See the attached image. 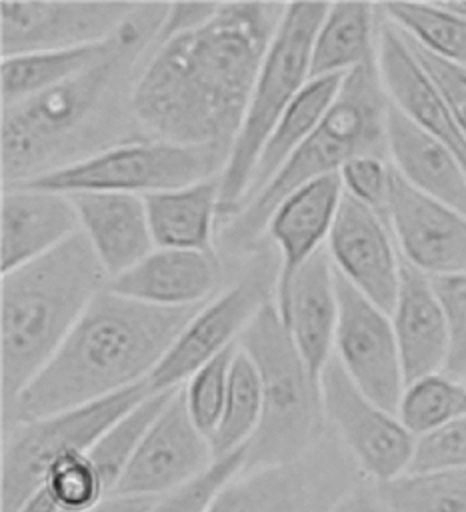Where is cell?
I'll use <instances>...</instances> for the list:
<instances>
[{"label": "cell", "instance_id": "cell-7", "mask_svg": "<svg viewBox=\"0 0 466 512\" xmlns=\"http://www.w3.org/2000/svg\"><path fill=\"white\" fill-rule=\"evenodd\" d=\"M328 6L324 2L286 4L220 174V224L242 206L266 138L290 102L310 82L312 46Z\"/></svg>", "mask_w": 466, "mask_h": 512}, {"label": "cell", "instance_id": "cell-17", "mask_svg": "<svg viewBox=\"0 0 466 512\" xmlns=\"http://www.w3.org/2000/svg\"><path fill=\"white\" fill-rule=\"evenodd\" d=\"M334 270L384 312H392L402 256L388 220L366 204L344 194L328 242Z\"/></svg>", "mask_w": 466, "mask_h": 512}, {"label": "cell", "instance_id": "cell-5", "mask_svg": "<svg viewBox=\"0 0 466 512\" xmlns=\"http://www.w3.org/2000/svg\"><path fill=\"white\" fill-rule=\"evenodd\" d=\"M390 98L382 84L376 54L344 76L340 92L322 122L272 182L218 226L216 250L230 264H238L262 246L264 230L274 208L310 180L338 174L358 156L388 158L386 122Z\"/></svg>", "mask_w": 466, "mask_h": 512}, {"label": "cell", "instance_id": "cell-41", "mask_svg": "<svg viewBox=\"0 0 466 512\" xmlns=\"http://www.w3.org/2000/svg\"><path fill=\"white\" fill-rule=\"evenodd\" d=\"M404 38L408 40L414 56L418 58V62L422 64L426 74L432 78V82L442 92L458 128L462 130V134L466 138V68L454 66L450 62L430 54L428 50L414 44L408 36H404Z\"/></svg>", "mask_w": 466, "mask_h": 512}, {"label": "cell", "instance_id": "cell-8", "mask_svg": "<svg viewBox=\"0 0 466 512\" xmlns=\"http://www.w3.org/2000/svg\"><path fill=\"white\" fill-rule=\"evenodd\" d=\"M146 382L70 410L2 428L0 512H16L68 452H88L100 436L146 396Z\"/></svg>", "mask_w": 466, "mask_h": 512}, {"label": "cell", "instance_id": "cell-6", "mask_svg": "<svg viewBox=\"0 0 466 512\" xmlns=\"http://www.w3.org/2000/svg\"><path fill=\"white\" fill-rule=\"evenodd\" d=\"M238 346L254 362L262 384V418L246 444L242 472L302 458L328 434L322 390L274 302L262 306Z\"/></svg>", "mask_w": 466, "mask_h": 512}, {"label": "cell", "instance_id": "cell-16", "mask_svg": "<svg viewBox=\"0 0 466 512\" xmlns=\"http://www.w3.org/2000/svg\"><path fill=\"white\" fill-rule=\"evenodd\" d=\"M386 220L400 256L426 276L466 272V214L416 190L394 168Z\"/></svg>", "mask_w": 466, "mask_h": 512}, {"label": "cell", "instance_id": "cell-40", "mask_svg": "<svg viewBox=\"0 0 466 512\" xmlns=\"http://www.w3.org/2000/svg\"><path fill=\"white\" fill-rule=\"evenodd\" d=\"M344 194L366 204L386 218L392 164L382 156H358L340 168Z\"/></svg>", "mask_w": 466, "mask_h": 512}, {"label": "cell", "instance_id": "cell-25", "mask_svg": "<svg viewBox=\"0 0 466 512\" xmlns=\"http://www.w3.org/2000/svg\"><path fill=\"white\" fill-rule=\"evenodd\" d=\"M392 168L416 190L466 214V170L442 142L402 114L392 102L386 122Z\"/></svg>", "mask_w": 466, "mask_h": 512}, {"label": "cell", "instance_id": "cell-9", "mask_svg": "<svg viewBox=\"0 0 466 512\" xmlns=\"http://www.w3.org/2000/svg\"><path fill=\"white\" fill-rule=\"evenodd\" d=\"M278 270V252L268 242H262L260 248L234 264L230 282L200 306L148 376L150 392L156 394L184 386L198 368L238 344L242 332L262 306L274 302Z\"/></svg>", "mask_w": 466, "mask_h": 512}, {"label": "cell", "instance_id": "cell-14", "mask_svg": "<svg viewBox=\"0 0 466 512\" xmlns=\"http://www.w3.org/2000/svg\"><path fill=\"white\" fill-rule=\"evenodd\" d=\"M336 292L334 356L370 400L396 414L406 380L390 314L360 294L338 272Z\"/></svg>", "mask_w": 466, "mask_h": 512}, {"label": "cell", "instance_id": "cell-19", "mask_svg": "<svg viewBox=\"0 0 466 512\" xmlns=\"http://www.w3.org/2000/svg\"><path fill=\"white\" fill-rule=\"evenodd\" d=\"M376 62L390 102L416 126L442 142L466 170V138L458 128L448 102L414 56L404 34L378 6Z\"/></svg>", "mask_w": 466, "mask_h": 512}, {"label": "cell", "instance_id": "cell-43", "mask_svg": "<svg viewBox=\"0 0 466 512\" xmlns=\"http://www.w3.org/2000/svg\"><path fill=\"white\" fill-rule=\"evenodd\" d=\"M330 512H392L374 492L372 482L362 480L352 490H348Z\"/></svg>", "mask_w": 466, "mask_h": 512}, {"label": "cell", "instance_id": "cell-34", "mask_svg": "<svg viewBox=\"0 0 466 512\" xmlns=\"http://www.w3.org/2000/svg\"><path fill=\"white\" fill-rule=\"evenodd\" d=\"M36 492L54 512H90L112 496L88 452L60 456Z\"/></svg>", "mask_w": 466, "mask_h": 512}, {"label": "cell", "instance_id": "cell-37", "mask_svg": "<svg viewBox=\"0 0 466 512\" xmlns=\"http://www.w3.org/2000/svg\"><path fill=\"white\" fill-rule=\"evenodd\" d=\"M432 288L444 312L448 332V356L444 370L456 380L466 378V272L434 276Z\"/></svg>", "mask_w": 466, "mask_h": 512}, {"label": "cell", "instance_id": "cell-21", "mask_svg": "<svg viewBox=\"0 0 466 512\" xmlns=\"http://www.w3.org/2000/svg\"><path fill=\"white\" fill-rule=\"evenodd\" d=\"M80 232L78 212L68 194L2 186L0 270L12 272L64 244Z\"/></svg>", "mask_w": 466, "mask_h": 512}, {"label": "cell", "instance_id": "cell-28", "mask_svg": "<svg viewBox=\"0 0 466 512\" xmlns=\"http://www.w3.org/2000/svg\"><path fill=\"white\" fill-rule=\"evenodd\" d=\"M378 6L366 2H336L316 32L310 78L346 76L376 54Z\"/></svg>", "mask_w": 466, "mask_h": 512}, {"label": "cell", "instance_id": "cell-33", "mask_svg": "<svg viewBox=\"0 0 466 512\" xmlns=\"http://www.w3.org/2000/svg\"><path fill=\"white\" fill-rule=\"evenodd\" d=\"M466 414V386L446 372L420 376L404 386L396 416L414 436L428 434Z\"/></svg>", "mask_w": 466, "mask_h": 512}, {"label": "cell", "instance_id": "cell-3", "mask_svg": "<svg viewBox=\"0 0 466 512\" xmlns=\"http://www.w3.org/2000/svg\"><path fill=\"white\" fill-rule=\"evenodd\" d=\"M198 310L152 306L106 286L52 360L2 414V428L146 382Z\"/></svg>", "mask_w": 466, "mask_h": 512}, {"label": "cell", "instance_id": "cell-35", "mask_svg": "<svg viewBox=\"0 0 466 512\" xmlns=\"http://www.w3.org/2000/svg\"><path fill=\"white\" fill-rule=\"evenodd\" d=\"M176 390V388H174ZM174 390H164L146 396L140 404H136L130 412H126L120 420H116L100 440L88 450L92 462L100 470L110 494L124 474L134 450L138 448L142 436L160 414L164 404L170 400Z\"/></svg>", "mask_w": 466, "mask_h": 512}, {"label": "cell", "instance_id": "cell-24", "mask_svg": "<svg viewBox=\"0 0 466 512\" xmlns=\"http://www.w3.org/2000/svg\"><path fill=\"white\" fill-rule=\"evenodd\" d=\"M406 384L442 372L448 356V332L430 276L402 258L400 286L390 312Z\"/></svg>", "mask_w": 466, "mask_h": 512}, {"label": "cell", "instance_id": "cell-36", "mask_svg": "<svg viewBox=\"0 0 466 512\" xmlns=\"http://www.w3.org/2000/svg\"><path fill=\"white\" fill-rule=\"evenodd\" d=\"M236 350L238 344L226 348L216 358L198 368L182 386L190 418L194 420L198 430L204 436H208V440L220 422V414L228 392L230 366Z\"/></svg>", "mask_w": 466, "mask_h": 512}, {"label": "cell", "instance_id": "cell-2", "mask_svg": "<svg viewBox=\"0 0 466 512\" xmlns=\"http://www.w3.org/2000/svg\"><path fill=\"white\" fill-rule=\"evenodd\" d=\"M166 12L162 2L136 4L94 64L42 94L2 106V186L148 138L136 122L132 94Z\"/></svg>", "mask_w": 466, "mask_h": 512}, {"label": "cell", "instance_id": "cell-15", "mask_svg": "<svg viewBox=\"0 0 466 512\" xmlns=\"http://www.w3.org/2000/svg\"><path fill=\"white\" fill-rule=\"evenodd\" d=\"M138 2H2L0 54L66 50L110 38Z\"/></svg>", "mask_w": 466, "mask_h": 512}, {"label": "cell", "instance_id": "cell-31", "mask_svg": "<svg viewBox=\"0 0 466 512\" xmlns=\"http://www.w3.org/2000/svg\"><path fill=\"white\" fill-rule=\"evenodd\" d=\"M262 418V384L250 356L238 346L232 366L228 392L220 422L210 436L214 458H222L244 448L256 434Z\"/></svg>", "mask_w": 466, "mask_h": 512}, {"label": "cell", "instance_id": "cell-11", "mask_svg": "<svg viewBox=\"0 0 466 512\" xmlns=\"http://www.w3.org/2000/svg\"><path fill=\"white\" fill-rule=\"evenodd\" d=\"M366 480L330 432L298 460L240 472L226 482L204 512H330Z\"/></svg>", "mask_w": 466, "mask_h": 512}, {"label": "cell", "instance_id": "cell-30", "mask_svg": "<svg viewBox=\"0 0 466 512\" xmlns=\"http://www.w3.org/2000/svg\"><path fill=\"white\" fill-rule=\"evenodd\" d=\"M378 6L414 44L454 66L466 68V18L450 10L446 2H390Z\"/></svg>", "mask_w": 466, "mask_h": 512}, {"label": "cell", "instance_id": "cell-38", "mask_svg": "<svg viewBox=\"0 0 466 512\" xmlns=\"http://www.w3.org/2000/svg\"><path fill=\"white\" fill-rule=\"evenodd\" d=\"M466 468V414L414 440L406 472H442Z\"/></svg>", "mask_w": 466, "mask_h": 512}, {"label": "cell", "instance_id": "cell-42", "mask_svg": "<svg viewBox=\"0 0 466 512\" xmlns=\"http://www.w3.org/2000/svg\"><path fill=\"white\" fill-rule=\"evenodd\" d=\"M220 2H204V4H168L166 18L160 26V32L156 36V42L174 38L178 34L190 32L206 24L218 10Z\"/></svg>", "mask_w": 466, "mask_h": 512}, {"label": "cell", "instance_id": "cell-23", "mask_svg": "<svg viewBox=\"0 0 466 512\" xmlns=\"http://www.w3.org/2000/svg\"><path fill=\"white\" fill-rule=\"evenodd\" d=\"M88 238L110 278L130 270L156 246L150 234L142 196L120 192L68 194Z\"/></svg>", "mask_w": 466, "mask_h": 512}, {"label": "cell", "instance_id": "cell-12", "mask_svg": "<svg viewBox=\"0 0 466 512\" xmlns=\"http://www.w3.org/2000/svg\"><path fill=\"white\" fill-rule=\"evenodd\" d=\"M320 390L330 432L368 482H384L408 470L416 438L394 412L352 382L336 356L322 370Z\"/></svg>", "mask_w": 466, "mask_h": 512}, {"label": "cell", "instance_id": "cell-20", "mask_svg": "<svg viewBox=\"0 0 466 512\" xmlns=\"http://www.w3.org/2000/svg\"><path fill=\"white\" fill-rule=\"evenodd\" d=\"M342 196L340 174H330L292 190L270 214L262 242L280 258L274 306L284 302L296 272L326 246Z\"/></svg>", "mask_w": 466, "mask_h": 512}, {"label": "cell", "instance_id": "cell-44", "mask_svg": "<svg viewBox=\"0 0 466 512\" xmlns=\"http://www.w3.org/2000/svg\"><path fill=\"white\" fill-rule=\"evenodd\" d=\"M158 500L154 498H130V496H110L100 506L90 512H150Z\"/></svg>", "mask_w": 466, "mask_h": 512}, {"label": "cell", "instance_id": "cell-22", "mask_svg": "<svg viewBox=\"0 0 466 512\" xmlns=\"http://www.w3.org/2000/svg\"><path fill=\"white\" fill-rule=\"evenodd\" d=\"M276 310L306 368L320 380L324 366L334 356L338 322L336 270L326 246L296 272L284 302Z\"/></svg>", "mask_w": 466, "mask_h": 512}, {"label": "cell", "instance_id": "cell-27", "mask_svg": "<svg viewBox=\"0 0 466 512\" xmlns=\"http://www.w3.org/2000/svg\"><path fill=\"white\" fill-rule=\"evenodd\" d=\"M342 82L344 76L310 78V82L290 102L260 150L242 206L258 196L284 168V164L298 152V148L310 138V134L316 130V126L322 122L324 114L336 100Z\"/></svg>", "mask_w": 466, "mask_h": 512}, {"label": "cell", "instance_id": "cell-18", "mask_svg": "<svg viewBox=\"0 0 466 512\" xmlns=\"http://www.w3.org/2000/svg\"><path fill=\"white\" fill-rule=\"evenodd\" d=\"M232 274L234 268L216 248H154L130 270L110 278L108 288L152 306L190 308L214 298Z\"/></svg>", "mask_w": 466, "mask_h": 512}, {"label": "cell", "instance_id": "cell-39", "mask_svg": "<svg viewBox=\"0 0 466 512\" xmlns=\"http://www.w3.org/2000/svg\"><path fill=\"white\" fill-rule=\"evenodd\" d=\"M244 460L246 446L216 458L202 476H198L188 486L160 498L150 512H204L214 494L244 470Z\"/></svg>", "mask_w": 466, "mask_h": 512}, {"label": "cell", "instance_id": "cell-32", "mask_svg": "<svg viewBox=\"0 0 466 512\" xmlns=\"http://www.w3.org/2000/svg\"><path fill=\"white\" fill-rule=\"evenodd\" d=\"M372 486L392 512H466V468L404 472Z\"/></svg>", "mask_w": 466, "mask_h": 512}, {"label": "cell", "instance_id": "cell-26", "mask_svg": "<svg viewBox=\"0 0 466 512\" xmlns=\"http://www.w3.org/2000/svg\"><path fill=\"white\" fill-rule=\"evenodd\" d=\"M142 198L156 248H216L220 224V176Z\"/></svg>", "mask_w": 466, "mask_h": 512}, {"label": "cell", "instance_id": "cell-13", "mask_svg": "<svg viewBox=\"0 0 466 512\" xmlns=\"http://www.w3.org/2000/svg\"><path fill=\"white\" fill-rule=\"evenodd\" d=\"M214 460L210 440L190 418L180 386L142 436L112 496L160 500L194 482Z\"/></svg>", "mask_w": 466, "mask_h": 512}, {"label": "cell", "instance_id": "cell-29", "mask_svg": "<svg viewBox=\"0 0 466 512\" xmlns=\"http://www.w3.org/2000/svg\"><path fill=\"white\" fill-rule=\"evenodd\" d=\"M108 40L50 52L6 56L0 62L2 106H10L42 94L94 64L108 46Z\"/></svg>", "mask_w": 466, "mask_h": 512}, {"label": "cell", "instance_id": "cell-46", "mask_svg": "<svg viewBox=\"0 0 466 512\" xmlns=\"http://www.w3.org/2000/svg\"><path fill=\"white\" fill-rule=\"evenodd\" d=\"M464 386H466V378H464Z\"/></svg>", "mask_w": 466, "mask_h": 512}, {"label": "cell", "instance_id": "cell-10", "mask_svg": "<svg viewBox=\"0 0 466 512\" xmlns=\"http://www.w3.org/2000/svg\"><path fill=\"white\" fill-rule=\"evenodd\" d=\"M226 160L228 156L212 148L142 138L112 146L20 186L62 194L120 192L148 196L216 178L222 174Z\"/></svg>", "mask_w": 466, "mask_h": 512}, {"label": "cell", "instance_id": "cell-45", "mask_svg": "<svg viewBox=\"0 0 466 512\" xmlns=\"http://www.w3.org/2000/svg\"><path fill=\"white\" fill-rule=\"evenodd\" d=\"M446 6H448L450 10H454L456 14H460V16L466 18V2H446Z\"/></svg>", "mask_w": 466, "mask_h": 512}, {"label": "cell", "instance_id": "cell-4", "mask_svg": "<svg viewBox=\"0 0 466 512\" xmlns=\"http://www.w3.org/2000/svg\"><path fill=\"white\" fill-rule=\"evenodd\" d=\"M110 276L88 238L76 232L52 252L2 274V414L52 360Z\"/></svg>", "mask_w": 466, "mask_h": 512}, {"label": "cell", "instance_id": "cell-1", "mask_svg": "<svg viewBox=\"0 0 466 512\" xmlns=\"http://www.w3.org/2000/svg\"><path fill=\"white\" fill-rule=\"evenodd\" d=\"M284 10L280 2H220L200 28L156 42L132 94L142 132L228 156Z\"/></svg>", "mask_w": 466, "mask_h": 512}]
</instances>
